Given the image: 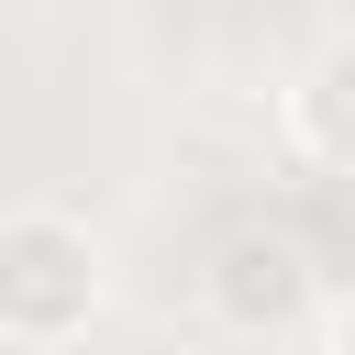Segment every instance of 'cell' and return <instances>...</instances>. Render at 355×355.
Here are the masks:
<instances>
[{"label":"cell","instance_id":"obj_1","mask_svg":"<svg viewBox=\"0 0 355 355\" xmlns=\"http://www.w3.org/2000/svg\"><path fill=\"white\" fill-rule=\"evenodd\" d=\"M111 300V255L89 222L67 211H0V344L22 355H55L100 322Z\"/></svg>","mask_w":355,"mask_h":355},{"label":"cell","instance_id":"obj_2","mask_svg":"<svg viewBox=\"0 0 355 355\" xmlns=\"http://www.w3.org/2000/svg\"><path fill=\"white\" fill-rule=\"evenodd\" d=\"M311 300H322V277H311V244H300V233H277V222L222 233V255H211V311H222L233 333H277V322H300Z\"/></svg>","mask_w":355,"mask_h":355},{"label":"cell","instance_id":"obj_3","mask_svg":"<svg viewBox=\"0 0 355 355\" xmlns=\"http://www.w3.org/2000/svg\"><path fill=\"white\" fill-rule=\"evenodd\" d=\"M288 122H300V155H311V166L333 178V166H344V55H322V67L300 78Z\"/></svg>","mask_w":355,"mask_h":355}]
</instances>
